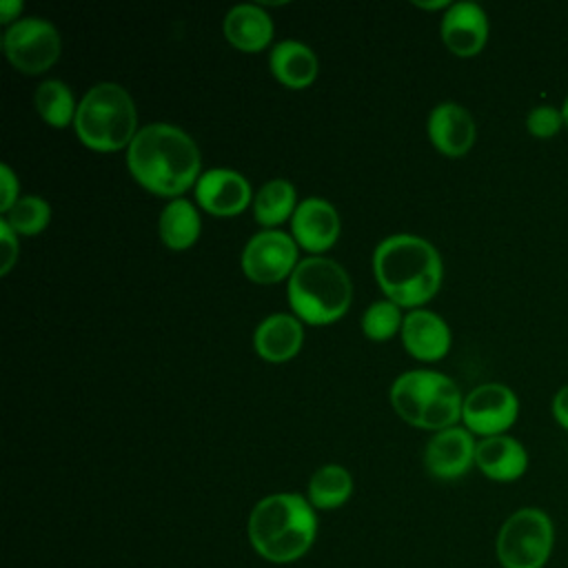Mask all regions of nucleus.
<instances>
[{
    "instance_id": "1",
    "label": "nucleus",
    "mask_w": 568,
    "mask_h": 568,
    "mask_svg": "<svg viewBox=\"0 0 568 568\" xmlns=\"http://www.w3.org/2000/svg\"><path fill=\"white\" fill-rule=\"evenodd\" d=\"M133 178L153 193L178 197L200 178V151L193 138L166 122L138 129L126 149Z\"/></svg>"
},
{
    "instance_id": "2",
    "label": "nucleus",
    "mask_w": 568,
    "mask_h": 568,
    "mask_svg": "<svg viewBox=\"0 0 568 568\" xmlns=\"http://www.w3.org/2000/svg\"><path fill=\"white\" fill-rule=\"evenodd\" d=\"M248 541L271 564L302 559L317 537V515L311 501L297 493L262 497L248 515Z\"/></svg>"
},
{
    "instance_id": "3",
    "label": "nucleus",
    "mask_w": 568,
    "mask_h": 568,
    "mask_svg": "<svg viewBox=\"0 0 568 568\" xmlns=\"http://www.w3.org/2000/svg\"><path fill=\"white\" fill-rule=\"evenodd\" d=\"M373 271L388 300L404 306H417L437 293L442 282V257L428 240L410 233H395L375 246Z\"/></svg>"
},
{
    "instance_id": "4",
    "label": "nucleus",
    "mask_w": 568,
    "mask_h": 568,
    "mask_svg": "<svg viewBox=\"0 0 568 568\" xmlns=\"http://www.w3.org/2000/svg\"><path fill=\"white\" fill-rule=\"evenodd\" d=\"M390 402L406 422L435 433L455 426L464 406L457 384L448 375L428 368L397 375L390 386Z\"/></svg>"
},
{
    "instance_id": "5",
    "label": "nucleus",
    "mask_w": 568,
    "mask_h": 568,
    "mask_svg": "<svg viewBox=\"0 0 568 568\" xmlns=\"http://www.w3.org/2000/svg\"><path fill=\"white\" fill-rule=\"evenodd\" d=\"M353 286L342 264L324 255L297 262L288 277V302L311 324H328L342 317L351 304Z\"/></svg>"
},
{
    "instance_id": "6",
    "label": "nucleus",
    "mask_w": 568,
    "mask_h": 568,
    "mask_svg": "<svg viewBox=\"0 0 568 568\" xmlns=\"http://www.w3.org/2000/svg\"><path fill=\"white\" fill-rule=\"evenodd\" d=\"M135 120L129 91L115 82H98L78 102L73 126L87 146L118 151L135 138Z\"/></svg>"
},
{
    "instance_id": "7",
    "label": "nucleus",
    "mask_w": 568,
    "mask_h": 568,
    "mask_svg": "<svg viewBox=\"0 0 568 568\" xmlns=\"http://www.w3.org/2000/svg\"><path fill=\"white\" fill-rule=\"evenodd\" d=\"M555 550V524L539 506L510 513L499 526L495 555L501 568H544Z\"/></svg>"
},
{
    "instance_id": "8",
    "label": "nucleus",
    "mask_w": 568,
    "mask_h": 568,
    "mask_svg": "<svg viewBox=\"0 0 568 568\" xmlns=\"http://www.w3.org/2000/svg\"><path fill=\"white\" fill-rule=\"evenodd\" d=\"M2 47L16 69L24 73H40L58 60L60 36L49 20L29 16L7 27Z\"/></svg>"
},
{
    "instance_id": "9",
    "label": "nucleus",
    "mask_w": 568,
    "mask_h": 568,
    "mask_svg": "<svg viewBox=\"0 0 568 568\" xmlns=\"http://www.w3.org/2000/svg\"><path fill=\"white\" fill-rule=\"evenodd\" d=\"M519 417L517 393L501 382H486L466 393L462 406L464 426L473 435H506Z\"/></svg>"
},
{
    "instance_id": "10",
    "label": "nucleus",
    "mask_w": 568,
    "mask_h": 568,
    "mask_svg": "<svg viewBox=\"0 0 568 568\" xmlns=\"http://www.w3.org/2000/svg\"><path fill=\"white\" fill-rule=\"evenodd\" d=\"M297 266V242L277 229H264L248 237L242 251V271L260 284H271Z\"/></svg>"
},
{
    "instance_id": "11",
    "label": "nucleus",
    "mask_w": 568,
    "mask_h": 568,
    "mask_svg": "<svg viewBox=\"0 0 568 568\" xmlns=\"http://www.w3.org/2000/svg\"><path fill=\"white\" fill-rule=\"evenodd\" d=\"M477 442L466 426L437 430L424 450V466L437 479H457L475 466Z\"/></svg>"
},
{
    "instance_id": "12",
    "label": "nucleus",
    "mask_w": 568,
    "mask_h": 568,
    "mask_svg": "<svg viewBox=\"0 0 568 568\" xmlns=\"http://www.w3.org/2000/svg\"><path fill=\"white\" fill-rule=\"evenodd\" d=\"M442 40L459 58L477 55L488 40V16L473 0L450 2L442 18Z\"/></svg>"
},
{
    "instance_id": "13",
    "label": "nucleus",
    "mask_w": 568,
    "mask_h": 568,
    "mask_svg": "<svg viewBox=\"0 0 568 568\" xmlns=\"http://www.w3.org/2000/svg\"><path fill=\"white\" fill-rule=\"evenodd\" d=\"M197 202L215 215H235L251 200L248 180L233 169H209L195 182Z\"/></svg>"
},
{
    "instance_id": "14",
    "label": "nucleus",
    "mask_w": 568,
    "mask_h": 568,
    "mask_svg": "<svg viewBox=\"0 0 568 568\" xmlns=\"http://www.w3.org/2000/svg\"><path fill=\"white\" fill-rule=\"evenodd\" d=\"M291 226L297 244H302L306 251L320 253L337 240L339 215L328 200L311 195L295 206Z\"/></svg>"
},
{
    "instance_id": "15",
    "label": "nucleus",
    "mask_w": 568,
    "mask_h": 568,
    "mask_svg": "<svg viewBox=\"0 0 568 568\" xmlns=\"http://www.w3.org/2000/svg\"><path fill=\"white\" fill-rule=\"evenodd\" d=\"M430 142L446 155H464L475 142V120L459 102H439L428 113Z\"/></svg>"
},
{
    "instance_id": "16",
    "label": "nucleus",
    "mask_w": 568,
    "mask_h": 568,
    "mask_svg": "<svg viewBox=\"0 0 568 568\" xmlns=\"http://www.w3.org/2000/svg\"><path fill=\"white\" fill-rule=\"evenodd\" d=\"M475 466L493 481H517L528 470V450L508 433L481 437L475 450Z\"/></svg>"
},
{
    "instance_id": "17",
    "label": "nucleus",
    "mask_w": 568,
    "mask_h": 568,
    "mask_svg": "<svg viewBox=\"0 0 568 568\" xmlns=\"http://www.w3.org/2000/svg\"><path fill=\"white\" fill-rule=\"evenodd\" d=\"M402 342L417 359H439L450 348V328L442 315L415 308L402 320Z\"/></svg>"
},
{
    "instance_id": "18",
    "label": "nucleus",
    "mask_w": 568,
    "mask_h": 568,
    "mask_svg": "<svg viewBox=\"0 0 568 568\" xmlns=\"http://www.w3.org/2000/svg\"><path fill=\"white\" fill-rule=\"evenodd\" d=\"M304 339L302 324L295 315L288 313H273L264 317L253 335L255 351L260 357L268 362H286L291 359Z\"/></svg>"
},
{
    "instance_id": "19",
    "label": "nucleus",
    "mask_w": 568,
    "mask_h": 568,
    "mask_svg": "<svg viewBox=\"0 0 568 568\" xmlns=\"http://www.w3.org/2000/svg\"><path fill=\"white\" fill-rule=\"evenodd\" d=\"M224 36L237 49L257 51L273 36V20L260 4L240 2L224 16Z\"/></svg>"
},
{
    "instance_id": "20",
    "label": "nucleus",
    "mask_w": 568,
    "mask_h": 568,
    "mask_svg": "<svg viewBox=\"0 0 568 568\" xmlns=\"http://www.w3.org/2000/svg\"><path fill=\"white\" fill-rule=\"evenodd\" d=\"M271 69L280 82L293 89L311 84L317 75V58L300 40H282L271 49Z\"/></svg>"
},
{
    "instance_id": "21",
    "label": "nucleus",
    "mask_w": 568,
    "mask_h": 568,
    "mask_svg": "<svg viewBox=\"0 0 568 568\" xmlns=\"http://www.w3.org/2000/svg\"><path fill=\"white\" fill-rule=\"evenodd\" d=\"M160 237L171 248H186L200 235V215L186 197H173L160 213Z\"/></svg>"
},
{
    "instance_id": "22",
    "label": "nucleus",
    "mask_w": 568,
    "mask_h": 568,
    "mask_svg": "<svg viewBox=\"0 0 568 568\" xmlns=\"http://www.w3.org/2000/svg\"><path fill=\"white\" fill-rule=\"evenodd\" d=\"M353 493V477L339 464L320 466L308 481V501L315 510H333L348 501Z\"/></svg>"
},
{
    "instance_id": "23",
    "label": "nucleus",
    "mask_w": 568,
    "mask_h": 568,
    "mask_svg": "<svg viewBox=\"0 0 568 568\" xmlns=\"http://www.w3.org/2000/svg\"><path fill=\"white\" fill-rule=\"evenodd\" d=\"M295 186L286 178H273L260 186L253 200L255 220L264 226L284 222L295 211Z\"/></svg>"
},
{
    "instance_id": "24",
    "label": "nucleus",
    "mask_w": 568,
    "mask_h": 568,
    "mask_svg": "<svg viewBox=\"0 0 568 568\" xmlns=\"http://www.w3.org/2000/svg\"><path fill=\"white\" fill-rule=\"evenodd\" d=\"M33 102L38 113L53 126H67L78 111V104L73 100L69 84L55 78H49L38 84Z\"/></svg>"
},
{
    "instance_id": "25",
    "label": "nucleus",
    "mask_w": 568,
    "mask_h": 568,
    "mask_svg": "<svg viewBox=\"0 0 568 568\" xmlns=\"http://www.w3.org/2000/svg\"><path fill=\"white\" fill-rule=\"evenodd\" d=\"M51 217V206L44 197L40 195H24L20 197L7 213H4V222L22 235H36L40 233Z\"/></svg>"
},
{
    "instance_id": "26",
    "label": "nucleus",
    "mask_w": 568,
    "mask_h": 568,
    "mask_svg": "<svg viewBox=\"0 0 568 568\" xmlns=\"http://www.w3.org/2000/svg\"><path fill=\"white\" fill-rule=\"evenodd\" d=\"M399 304L393 300H375L362 315V328L371 339H386L402 326Z\"/></svg>"
},
{
    "instance_id": "27",
    "label": "nucleus",
    "mask_w": 568,
    "mask_h": 568,
    "mask_svg": "<svg viewBox=\"0 0 568 568\" xmlns=\"http://www.w3.org/2000/svg\"><path fill=\"white\" fill-rule=\"evenodd\" d=\"M526 131L532 138L539 140H550L555 138L561 129H566L564 124V115H561V106L550 104V102H541L535 104L528 113H526Z\"/></svg>"
},
{
    "instance_id": "28",
    "label": "nucleus",
    "mask_w": 568,
    "mask_h": 568,
    "mask_svg": "<svg viewBox=\"0 0 568 568\" xmlns=\"http://www.w3.org/2000/svg\"><path fill=\"white\" fill-rule=\"evenodd\" d=\"M18 178L11 171L9 164H0V211H9L20 197H18Z\"/></svg>"
},
{
    "instance_id": "29",
    "label": "nucleus",
    "mask_w": 568,
    "mask_h": 568,
    "mask_svg": "<svg viewBox=\"0 0 568 568\" xmlns=\"http://www.w3.org/2000/svg\"><path fill=\"white\" fill-rule=\"evenodd\" d=\"M0 248H2L0 273H7L18 257V233L4 220H0Z\"/></svg>"
},
{
    "instance_id": "30",
    "label": "nucleus",
    "mask_w": 568,
    "mask_h": 568,
    "mask_svg": "<svg viewBox=\"0 0 568 568\" xmlns=\"http://www.w3.org/2000/svg\"><path fill=\"white\" fill-rule=\"evenodd\" d=\"M550 415L555 424L564 430H568V384L559 386L550 399Z\"/></svg>"
},
{
    "instance_id": "31",
    "label": "nucleus",
    "mask_w": 568,
    "mask_h": 568,
    "mask_svg": "<svg viewBox=\"0 0 568 568\" xmlns=\"http://www.w3.org/2000/svg\"><path fill=\"white\" fill-rule=\"evenodd\" d=\"M20 9H22V2H20V0H2V2H0V20H2V22H9V20L18 18Z\"/></svg>"
},
{
    "instance_id": "32",
    "label": "nucleus",
    "mask_w": 568,
    "mask_h": 568,
    "mask_svg": "<svg viewBox=\"0 0 568 568\" xmlns=\"http://www.w3.org/2000/svg\"><path fill=\"white\" fill-rule=\"evenodd\" d=\"M417 7H424V9H442V7H450L448 0H415Z\"/></svg>"
},
{
    "instance_id": "33",
    "label": "nucleus",
    "mask_w": 568,
    "mask_h": 568,
    "mask_svg": "<svg viewBox=\"0 0 568 568\" xmlns=\"http://www.w3.org/2000/svg\"><path fill=\"white\" fill-rule=\"evenodd\" d=\"M561 106V115H564V124H566V129H568V95L564 98V102L559 104Z\"/></svg>"
}]
</instances>
